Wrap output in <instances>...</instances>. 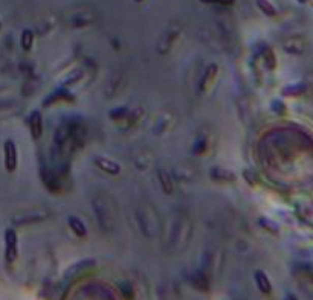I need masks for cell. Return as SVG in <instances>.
Masks as SVG:
<instances>
[{"label": "cell", "instance_id": "cell-13", "mask_svg": "<svg viewBox=\"0 0 313 300\" xmlns=\"http://www.w3.org/2000/svg\"><path fill=\"white\" fill-rule=\"evenodd\" d=\"M135 2H138V4H139V2H144V0H135Z\"/></svg>", "mask_w": 313, "mask_h": 300}, {"label": "cell", "instance_id": "cell-7", "mask_svg": "<svg viewBox=\"0 0 313 300\" xmlns=\"http://www.w3.org/2000/svg\"><path fill=\"white\" fill-rule=\"evenodd\" d=\"M158 180H159V183H161V188H162L164 194H167V195L173 194V189H174L173 180L170 178V175H168L167 171L159 169V171H158Z\"/></svg>", "mask_w": 313, "mask_h": 300}, {"label": "cell", "instance_id": "cell-5", "mask_svg": "<svg viewBox=\"0 0 313 300\" xmlns=\"http://www.w3.org/2000/svg\"><path fill=\"white\" fill-rule=\"evenodd\" d=\"M93 163L97 165L98 169H101L103 172L109 174V175H118L121 172V166L110 160V159H104V157H95L93 159Z\"/></svg>", "mask_w": 313, "mask_h": 300}, {"label": "cell", "instance_id": "cell-11", "mask_svg": "<svg viewBox=\"0 0 313 300\" xmlns=\"http://www.w3.org/2000/svg\"><path fill=\"white\" fill-rule=\"evenodd\" d=\"M255 2H257V7L260 8V11L261 13H264L266 16H275V8H273V5L269 2V0H255Z\"/></svg>", "mask_w": 313, "mask_h": 300}, {"label": "cell", "instance_id": "cell-8", "mask_svg": "<svg viewBox=\"0 0 313 300\" xmlns=\"http://www.w3.org/2000/svg\"><path fill=\"white\" fill-rule=\"evenodd\" d=\"M255 283H257L258 289H260L261 292H264V294H269V292L272 291V285H270V282H269V277H267L261 270L255 271Z\"/></svg>", "mask_w": 313, "mask_h": 300}, {"label": "cell", "instance_id": "cell-10", "mask_svg": "<svg viewBox=\"0 0 313 300\" xmlns=\"http://www.w3.org/2000/svg\"><path fill=\"white\" fill-rule=\"evenodd\" d=\"M20 45L25 51H29L34 45V32L31 29H25L20 35Z\"/></svg>", "mask_w": 313, "mask_h": 300}, {"label": "cell", "instance_id": "cell-4", "mask_svg": "<svg viewBox=\"0 0 313 300\" xmlns=\"http://www.w3.org/2000/svg\"><path fill=\"white\" fill-rule=\"evenodd\" d=\"M29 130H31V137L34 140H39L43 136V118L40 111H33L29 116Z\"/></svg>", "mask_w": 313, "mask_h": 300}, {"label": "cell", "instance_id": "cell-1", "mask_svg": "<svg viewBox=\"0 0 313 300\" xmlns=\"http://www.w3.org/2000/svg\"><path fill=\"white\" fill-rule=\"evenodd\" d=\"M98 201H100V204L103 206V209L93 201L92 203V206H93V212L97 213V219H98V222H100V226H101V229H104V230H107V227H112V221H113V206H112V203H109L106 198L101 201L100 198H97Z\"/></svg>", "mask_w": 313, "mask_h": 300}, {"label": "cell", "instance_id": "cell-9", "mask_svg": "<svg viewBox=\"0 0 313 300\" xmlns=\"http://www.w3.org/2000/svg\"><path fill=\"white\" fill-rule=\"evenodd\" d=\"M215 75H217V66H215V64H211V66L205 70L203 80H202V83H200V90H202V92L212 83V80L215 78Z\"/></svg>", "mask_w": 313, "mask_h": 300}, {"label": "cell", "instance_id": "cell-2", "mask_svg": "<svg viewBox=\"0 0 313 300\" xmlns=\"http://www.w3.org/2000/svg\"><path fill=\"white\" fill-rule=\"evenodd\" d=\"M4 162H5V169L8 172H14L17 169L19 153H17L16 142L13 139L5 140V145H4Z\"/></svg>", "mask_w": 313, "mask_h": 300}, {"label": "cell", "instance_id": "cell-3", "mask_svg": "<svg viewBox=\"0 0 313 300\" xmlns=\"http://www.w3.org/2000/svg\"><path fill=\"white\" fill-rule=\"evenodd\" d=\"M19 254V238L14 229L5 230V257L7 262H14Z\"/></svg>", "mask_w": 313, "mask_h": 300}, {"label": "cell", "instance_id": "cell-14", "mask_svg": "<svg viewBox=\"0 0 313 300\" xmlns=\"http://www.w3.org/2000/svg\"><path fill=\"white\" fill-rule=\"evenodd\" d=\"M0 29H2V22H0Z\"/></svg>", "mask_w": 313, "mask_h": 300}, {"label": "cell", "instance_id": "cell-12", "mask_svg": "<svg viewBox=\"0 0 313 300\" xmlns=\"http://www.w3.org/2000/svg\"><path fill=\"white\" fill-rule=\"evenodd\" d=\"M200 2L206 5H232L235 0H200Z\"/></svg>", "mask_w": 313, "mask_h": 300}, {"label": "cell", "instance_id": "cell-6", "mask_svg": "<svg viewBox=\"0 0 313 300\" xmlns=\"http://www.w3.org/2000/svg\"><path fill=\"white\" fill-rule=\"evenodd\" d=\"M68 224H69L71 230L75 233V236H78V238H84V236L87 235L86 224H84L80 218H77V216H69V218H68Z\"/></svg>", "mask_w": 313, "mask_h": 300}]
</instances>
